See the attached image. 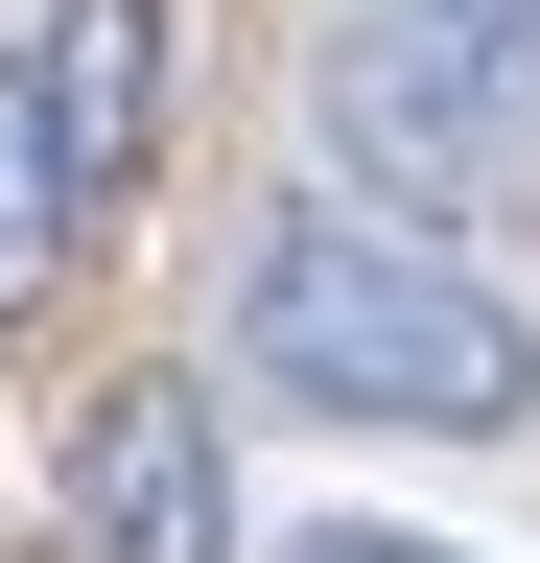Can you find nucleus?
<instances>
[{"label": "nucleus", "instance_id": "nucleus-2", "mask_svg": "<svg viewBox=\"0 0 540 563\" xmlns=\"http://www.w3.org/2000/svg\"><path fill=\"white\" fill-rule=\"evenodd\" d=\"M306 118H329V188H399V235H423V211H517V165H540V95H494V70H447L423 24H329L306 47Z\"/></svg>", "mask_w": 540, "mask_h": 563}, {"label": "nucleus", "instance_id": "nucleus-1", "mask_svg": "<svg viewBox=\"0 0 540 563\" xmlns=\"http://www.w3.org/2000/svg\"><path fill=\"white\" fill-rule=\"evenodd\" d=\"M235 376H258V399H306V422L517 446V422H540V329H517L447 235H399V211L306 188V211H258V258H235Z\"/></svg>", "mask_w": 540, "mask_h": 563}, {"label": "nucleus", "instance_id": "nucleus-3", "mask_svg": "<svg viewBox=\"0 0 540 563\" xmlns=\"http://www.w3.org/2000/svg\"><path fill=\"white\" fill-rule=\"evenodd\" d=\"M71 563H235L212 376H118V399L71 422Z\"/></svg>", "mask_w": 540, "mask_h": 563}, {"label": "nucleus", "instance_id": "nucleus-6", "mask_svg": "<svg viewBox=\"0 0 540 563\" xmlns=\"http://www.w3.org/2000/svg\"><path fill=\"white\" fill-rule=\"evenodd\" d=\"M376 24H423L447 70H494V95H540V0H376Z\"/></svg>", "mask_w": 540, "mask_h": 563}, {"label": "nucleus", "instance_id": "nucleus-7", "mask_svg": "<svg viewBox=\"0 0 540 563\" xmlns=\"http://www.w3.org/2000/svg\"><path fill=\"white\" fill-rule=\"evenodd\" d=\"M306 563H470V540H376V517H353V540H306Z\"/></svg>", "mask_w": 540, "mask_h": 563}, {"label": "nucleus", "instance_id": "nucleus-4", "mask_svg": "<svg viewBox=\"0 0 540 563\" xmlns=\"http://www.w3.org/2000/svg\"><path fill=\"white\" fill-rule=\"evenodd\" d=\"M24 95H47V141H71V188L118 211L165 165V0H24Z\"/></svg>", "mask_w": 540, "mask_h": 563}, {"label": "nucleus", "instance_id": "nucleus-5", "mask_svg": "<svg viewBox=\"0 0 540 563\" xmlns=\"http://www.w3.org/2000/svg\"><path fill=\"white\" fill-rule=\"evenodd\" d=\"M71 258H95V188H71V141H47L24 47H0V352H24L47 306H71Z\"/></svg>", "mask_w": 540, "mask_h": 563}]
</instances>
